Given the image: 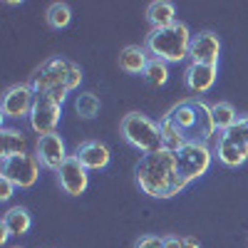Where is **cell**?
Masks as SVG:
<instances>
[{
	"instance_id": "obj_32",
	"label": "cell",
	"mask_w": 248,
	"mask_h": 248,
	"mask_svg": "<svg viewBox=\"0 0 248 248\" xmlns=\"http://www.w3.org/2000/svg\"><path fill=\"white\" fill-rule=\"evenodd\" d=\"M15 248H20V246H15Z\"/></svg>"
},
{
	"instance_id": "obj_21",
	"label": "cell",
	"mask_w": 248,
	"mask_h": 248,
	"mask_svg": "<svg viewBox=\"0 0 248 248\" xmlns=\"http://www.w3.org/2000/svg\"><path fill=\"white\" fill-rule=\"evenodd\" d=\"M159 129H161V141H164V149H167V152H174L176 154L184 144L189 141V139H186V134L171 124V119L167 114L159 119Z\"/></svg>"
},
{
	"instance_id": "obj_6",
	"label": "cell",
	"mask_w": 248,
	"mask_h": 248,
	"mask_svg": "<svg viewBox=\"0 0 248 248\" xmlns=\"http://www.w3.org/2000/svg\"><path fill=\"white\" fill-rule=\"evenodd\" d=\"M43 164L37 161L35 154H20L13 159H5L0 167V176H5L15 184V189H32L40 179Z\"/></svg>"
},
{
	"instance_id": "obj_30",
	"label": "cell",
	"mask_w": 248,
	"mask_h": 248,
	"mask_svg": "<svg viewBox=\"0 0 248 248\" xmlns=\"http://www.w3.org/2000/svg\"><path fill=\"white\" fill-rule=\"evenodd\" d=\"M184 248H201V243L194 236H184Z\"/></svg>"
},
{
	"instance_id": "obj_14",
	"label": "cell",
	"mask_w": 248,
	"mask_h": 248,
	"mask_svg": "<svg viewBox=\"0 0 248 248\" xmlns=\"http://www.w3.org/2000/svg\"><path fill=\"white\" fill-rule=\"evenodd\" d=\"M214 156L229 169H238L248 161V147L238 144L236 139H231L229 134H218L216 147H214Z\"/></svg>"
},
{
	"instance_id": "obj_7",
	"label": "cell",
	"mask_w": 248,
	"mask_h": 248,
	"mask_svg": "<svg viewBox=\"0 0 248 248\" xmlns=\"http://www.w3.org/2000/svg\"><path fill=\"white\" fill-rule=\"evenodd\" d=\"M35 90L30 85H13L5 90L3 102H0V112L3 119H30L35 107Z\"/></svg>"
},
{
	"instance_id": "obj_23",
	"label": "cell",
	"mask_w": 248,
	"mask_h": 248,
	"mask_svg": "<svg viewBox=\"0 0 248 248\" xmlns=\"http://www.w3.org/2000/svg\"><path fill=\"white\" fill-rule=\"evenodd\" d=\"M72 107H75L77 117H82V119H94L99 114V109H102L99 97L94 92H79L75 97V102H72Z\"/></svg>"
},
{
	"instance_id": "obj_10",
	"label": "cell",
	"mask_w": 248,
	"mask_h": 248,
	"mask_svg": "<svg viewBox=\"0 0 248 248\" xmlns=\"http://www.w3.org/2000/svg\"><path fill=\"white\" fill-rule=\"evenodd\" d=\"M57 181H60V189L70 194V196H82L87 191L90 186V171L79 164V159L72 154L65 164H62V169L57 171Z\"/></svg>"
},
{
	"instance_id": "obj_28",
	"label": "cell",
	"mask_w": 248,
	"mask_h": 248,
	"mask_svg": "<svg viewBox=\"0 0 248 248\" xmlns=\"http://www.w3.org/2000/svg\"><path fill=\"white\" fill-rule=\"evenodd\" d=\"M13 194H15V184H13L10 179H5V176H0V199L10 201Z\"/></svg>"
},
{
	"instance_id": "obj_13",
	"label": "cell",
	"mask_w": 248,
	"mask_h": 248,
	"mask_svg": "<svg viewBox=\"0 0 248 248\" xmlns=\"http://www.w3.org/2000/svg\"><path fill=\"white\" fill-rule=\"evenodd\" d=\"M216 77H218V67L189 62L186 70H184V85H186V90L194 92V94H203V92H209L216 85Z\"/></svg>"
},
{
	"instance_id": "obj_24",
	"label": "cell",
	"mask_w": 248,
	"mask_h": 248,
	"mask_svg": "<svg viewBox=\"0 0 248 248\" xmlns=\"http://www.w3.org/2000/svg\"><path fill=\"white\" fill-rule=\"evenodd\" d=\"M169 65L167 62H161V60H149V65H147V70H144V82H147L149 87H164L169 82Z\"/></svg>"
},
{
	"instance_id": "obj_9",
	"label": "cell",
	"mask_w": 248,
	"mask_h": 248,
	"mask_svg": "<svg viewBox=\"0 0 248 248\" xmlns=\"http://www.w3.org/2000/svg\"><path fill=\"white\" fill-rule=\"evenodd\" d=\"M62 119V107L57 102L37 94L35 99V107H32V114H30V129L37 134V137H45V134H55L57 132V124Z\"/></svg>"
},
{
	"instance_id": "obj_5",
	"label": "cell",
	"mask_w": 248,
	"mask_h": 248,
	"mask_svg": "<svg viewBox=\"0 0 248 248\" xmlns=\"http://www.w3.org/2000/svg\"><path fill=\"white\" fill-rule=\"evenodd\" d=\"M174 156H176L179 174L189 184L201 179L203 174H209L211 164H214V149L206 141H196V139H189Z\"/></svg>"
},
{
	"instance_id": "obj_20",
	"label": "cell",
	"mask_w": 248,
	"mask_h": 248,
	"mask_svg": "<svg viewBox=\"0 0 248 248\" xmlns=\"http://www.w3.org/2000/svg\"><path fill=\"white\" fill-rule=\"evenodd\" d=\"M3 226L13 236H25L32 229V216L25 206H13V209H8L5 216H3Z\"/></svg>"
},
{
	"instance_id": "obj_31",
	"label": "cell",
	"mask_w": 248,
	"mask_h": 248,
	"mask_svg": "<svg viewBox=\"0 0 248 248\" xmlns=\"http://www.w3.org/2000/svg\"><path fill=\"white\" fill-rule=\"evenodd\" d=\"M10 236H13V233H10V231L5 229V226H3V231H0V243H8V238H10Z\"/></svg>"
},
{
	"instance_id": "obj_17",
	"label": "cell",
	"mask_w": 248,
	"mask_h": 248,
	"mask_svg": "<svg viewBox=\"0 0 248 248\" xmlns=\"http://www.w3.org/2000/svg\"><path fill=\"white\" fill-rule=\"evenodd\" d=\"M20 154H28V137L20 129L3 127L0 129V159L5 161V159H13Z\"/></svg>"
},
{
	"instance_id": "obj_26",
	"label": "cell",
	"mask_w": 248,
	"mask_h": 248,
	"mask_svg": "<svg viewBox=\"0 0 248 248\" xmlns=\"http://www.w3.org/2000/svg\"><path fill=\"white\" fill-rule=\"evenodd\" d=\"M223 134H229L231 139H236L238 144H243V147H248V117H238V122L233 124V127L229 132H223Z\"/></svg>"
},
{
	"instance_id": "obj_11",
	"label": "cell",
	"mask_w": 248,
	"mask_h": 248,
	"mask_svg": "<svg viewBox=\"0 0 248 248\" xmlns=\"http://www.w3.org/2000/svg\"><path fill=\"white\" fill-rule=\"evenodd\" d=\"M191 62H199V65H214L218 67V60H221V40L216 32L211 30H201L194 35L191 40Z\"/></svg>"
},
{
	"instance_id": "obj_4",
	"label": "cell",
	"mask_w": 248,
	"mask_h": 248,
	"mask_svg": "<svg viewBox=\"0 0 248 248\" xmlns=\"http://www.w3.org/2000/svg\"><path fill=\"white\" fill-rule=\"evenodd\" d=\"M119 132L124 137V141L134 147L141 154H154L164 149V141H161V129H159V122L149 119L147 114H139V112H129L122 117L119 124Z\"/></svg>"
},
{
	"instance_id": "obj_12",
	"label": "cell",
	"mask_w": 248,
	"mask_h": 248,
	"mask_svg": "<svg viewBox=\"0 0 248 248\" xmlns=\"http://www.w3.org/2000/svg\"><path fill=\"white\" fill-rule=\"evenodd\" d=\"M75 156L79 159V164H82L87 171H102V169H107V167H109V159H112L107 144H102V141H97V139L82 141L79 147L75 149Z\"/></svg>"
},
{
	"instance_id": "obj_1",
	"label": "cell",
	"mask_w": 248,
	"mask_h": 248,
	"mask_svg": "<svg viewBox=\"0 0 248 248\" xmlns=\"http://www.w3.org/2000/svg\"><path fill=\"white\" fill-rule=\"evenodd\" d=\"M134 176H137L139 189L152 199H174L189 186V181L176 169L174 152H167V149L144 154L134 169Z\"/></svg>"
},
{
	"instance_id": "obj_3",
	"label": "cell",
	"mask_w": 248,
	"mask_h": 248,
	"mask_svg": "<svg viewBox=\"0 0 248 248\" xmlns=\"http://www.w3.org/2000/svg\"><path fill=\"white\" fill-rule=\"evenodd\" d=\"M79 82H82V67L79 65H75V62H70L65 57H50L32 75L30 87L35 90V94H45L55 87H65V90L75 92L79 87Z\"/></svg>"
},
{
	"instance_id": "obj_2",
	"label": "cell",
	"mask_w": 248,
	"mask_h": 248,
	"mask_svg": "<svg viewBox=\"0 0 248 248\" xmlns=\"http://www.w3.org/2000/svg\"><path fill=\"white\" fill-rule=\"evenodd\" d=\"M191 40L194 32L189 30L186 23H176L171 28H161V30H149L147 35V47L154 60H161L167 65H179V62L189 60L191 55Z\"/></svg>"
},
{
	"instance_id": "obj_22",
	"label": "cell",
	"mask_w": 248,
	"mask_h": 248,
	"mask_svg": "<svg viewBox=\"0 0 248 248\" xmlns=\"http://www.w3.org/2000/svg\"><path fill=\"white\" fill-rule=\"evenodd\" d=\"M211 112H214V124H216L218 134L229 132L233 124L238 122V114H236L231 102H216V105H211Z\"/></svg>"
},
{
	"instance_id": "obj_8",
	"label": "cell",
	"mask_w": 248,
	"mask_h": 248,
	"mask_svg": "<svg viewBox=\"0 0 248 248\" xmlns=\"http://www.w3.org/2000/svg\"><path fill=\"white\" fill-rule=\"evenodd\" d=\"M35 156L37 161L43 164V169L47 171H60L62 164H65L72 154H67V147H65V139H62L57 132L55 134H45V137H37V144H35Z\"/></svg>"
},
{
	"instance_id": "obj_27",
	"label": "cell",
	"mask_w": 248,
	"mask_h": 248,
	"mask_svg": "<svg viewBox=\"0 0 248 248\" xmlns=\"http://www.w3.org/2000/svg\"><path fill=\"white\" fill-rule=\"evenodd\" d=\"M134 248H164V236H156V233H147V236H141Z\"/></svg>"
},
{
	"instance_id": "obj_25",
	"label": "cell",
	"mask_w": 248,
	"mask_h": 248,
	"mask_svg": "<svg viewBox=\"0 0 248 248\" xmlns=\"http://www.w3.org/2000/svg\"><path fill=\"white\" fill-rule=\"evenodd\" d=\"M45 20L52 30H65L72 20V10H70L67 3H52L45 13Z\"/></svg>"
},
{
	"instance_id": "obj_15",
	"label": "cell",
	"mask_w": 248,
	"mask_h": 248,
	"mask_svg": "<svg viewBox=\"0 0 248 248\" xmlns=\"http://www.w3.org/2000/svg\"><path fill=\"white\" fill-rule=\"evenodd\" d=\"M149 50L141 47V45H127L122 52H119V70L127 72V75H144L149 65Z\"/></svg>"
},
{
	"instance_id": "obj_16",
	"label": "cell",
	"mask_w": 248,
	"mask_h": 248,
	"mask_svg": "<svg viewBox=\"0 0 248 248\" xmlns=\"http://www.w3.org/2000/svg\"><path fill=\"white\" fill-rule=\"evenodd\" d=\"M171 119V124L176 129H181L186 134V139H194V132H196V109H194V99H186V102H179L176 107L169 109L167 114Z\"/></svg>"
},
{
	"instance_id": "obj_29",
	"label": "cell",
	"mask_w": 248,
	"mask_h": 248,
	"mask_svg": "<svg viewBox=\"0 0 248 248\" xmlns=\"http://www.w3.org/2000/svg\"><path fill=\"white\" fill-rule=\"evenodd\" d=\"M164 248H184V238H179V236H164Z\"/></svg>"
},
{
	"instance_id": "obj_18",
	"label": "cell",
	"mask_w": 248,
	"mask_h": 248,
	"mask_svg": "<svg viewBox=\"0 0 248 248\" xmlns=\"http://www.w3.org/2000/svg\"><path fill=\"white\" fill-rule=\"evenodd\" d=\"M194 109H196V132H194V139L209 144L218 134L216 132V124H214L211 105H206V102H201V99H194Z\"/></svg>"
},
{
	"instance_id": "obj_19",
	"label": "cell",
	"mask_w": 248,
	"mask_h": 248,
	"mask_svg": "<svg viewBox=\"0 0 248 248\" xmlns=\"http://www.w3.org/2000/svg\"><path fill=\"white\" fill-rule=\"evenodd\" d=\"M147 20L152 30H161V28H171L176 23V8L169 0H154L147 8Z\"/></svg>"
}]
</instances>
